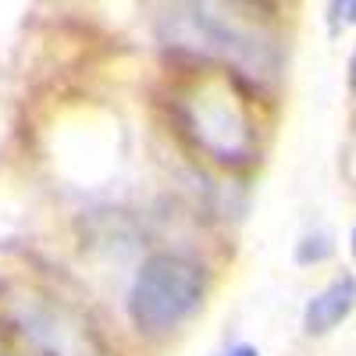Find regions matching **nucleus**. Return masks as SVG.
<instances>
[{
  "instance_id": "obj_4",
  "label": "nucleus",
  "mask_w": 356,
  "mask_h": 356,
  "mask_svg": "<svg viewBox=\"0 0 356 356\" xmlns=\"http://www.w3.org/2000/svg\"><path fill=\"white\" fill-rule=\"evenodd\" d=\"M22 332L43 356H100V346L72 310L54 303H33L22 317Z\"/></svg>"
},
{
  "instance_id": "obj_2",
  "label": "nucleus",
  "mask_w": 356,
  "mask_h": 356,
  "mask_svg": "<svg viewBox=\"0 0 356 356\" xmlns=\"http://www.w3.org/2000/svg\"><path fill=\"white\" fill-rule=\"evenodd\" d=\"M207 292H211V275L196 257L157 250L136 267L125 310L143 339H168L203 310Z\"/></svg>"
},
{
  "instance_id": "obj_8",
  "label": "nucleus",
  "mask_w": 356,
  "mask_h": 356,
  "mask_svg": "<svg viewBox=\"0 0 356 356\" xmlns=\"http://www.w3.org/2000/svg\"><path fill=\"white\" fill-rule=\"evenodd\" d=\"M346 22H356V0H349V11H346Z\"/></svg>"
},
{
  "instance_id": "obj_5",
  "label": "nucleus",
  "mask_w": 356,
  "mask_h": 356,
  "mask_svg": "<svg viewBox=\"0 0 356 356\" xmlns=\"http://www.w3.org/2000/svg\"><path fill=\"white\" fill-rule=\"evenodd\" d=\"M356 310V275L353 271H339L321 292H314L307 307H303V335L310 339H324L335 328L353 317Z\"/></svg>"
},
{
  "instance_id": "obj_6",
  "label": "nucleus",
  "mask_w": 356,
  "mask_h": 356,
  "mask_svg": "<svg viewBox=\"0 0 356 356\" xmlns=\"http://www.w3.org/2000/svg\"><path fill=\"white\" fill-rule=\"evenodd\" d=\"M324 257H332L328 235H307V239L300 243V253H296V260H300V264H321Z\"/></svg>"
},
{
  "instance_id": "obj_10",
  "label": "nucleus",
  "mask_w": 356,
  "mask_h": 356,
  "mask_svg": "<svg viewBox=\"0 0 356 356\" xmlns=\"http://www.w3.org/2000/svg\"><path fill=\"white\" fill-rule=\"evenodd\" d=\"M0 356H15V353H11V349H8L4 342H0Z\"/></svg>"
},
{
  "instance_id": "obj_7",
  "label": "nucleus",
  "mask_w": 356,
  "mask_h": 356,
  "mask_svg": "<svg viewBox=\"0 0 356 356\" xmlns=\"http://www.w3.org/2000/svg\"><path fill=\"white\" fill-rule=\"evenodd\" d=\"M221 356H260V349L250 346V342H235V346H228Z\"/></svg>"
},
{
  "instance_id": "obj_1",
  "label": "nucleus",
  "mask_w": 356,
  "mask_h": 356,
  "mask_svg": "<svg viewBox=\"0 0 356 356\" xmlns=\"http://www.w3.org/2000/svg\"><path fill=\"white\" fill-rule=\"evenodd\" d=\"M168 18L175 47L218 57L250 79L278 75V40L250 0H178Z\"/></svg>"
},
{
  "instance_id": "obj_9",
  "label": "nucleus",
  "mask_w": 356,
  "mask_h": 356,
  "mask_svg": "<svg viewBox=\"0 0 356 356\" xmlns=\"http://www.w3.org/2000/svg\"><path fill=\"white\" fill-rule=\"evenodd\" d=\"M349 250H353V260H356V228H353V235H349Z\"/></svg>"
},
{
  "instance_id": "obj_3",
  "label": "nucleus",
  "mask_w": 356,
  "mask_h": 356,
  "mask_svg": "<svg viewBox=\"0 0 356 356\" xmlns=\"http://www.w3.org/2000/svg\"><path fill=\"white\" fill-rule=\"evenodd\" d=\"M186 114V129L193 132L196 146L207 150L221 164H239L250 161L253 146H257V132L253 122L243 107V100L228 97L225 89H211L203 86L182 104Z\"/></svg>"
}]
</instances>
